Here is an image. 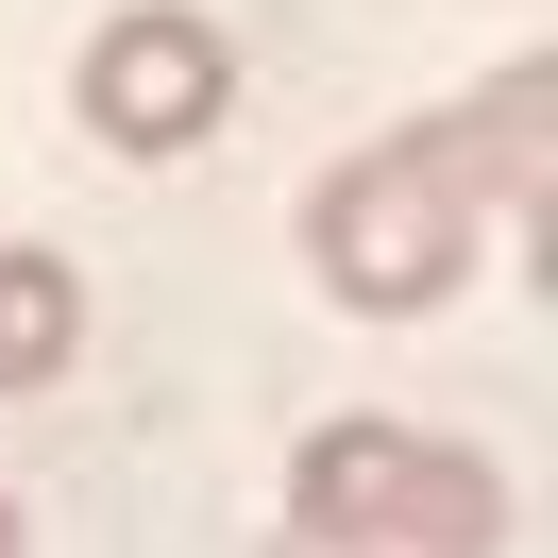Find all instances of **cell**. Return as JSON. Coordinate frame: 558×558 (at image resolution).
Instances as JSON below:
<instances>
[{
	"mask_svg": "<svg viewBox=\"0 0 558 558\" xmlns=\"http://www.w3.org/2000/svg\"><path fill=\"white\" fill-rule=\"evenodd\" d=\"M69 102H85V136L102 153H204L220 136V102H238V51H220V17H186V0H119L102 35H85V69H69Z\"/></svg>",
	"mask_w": 558,
	"mask_h": 558,
	"instance_id": "obj_3",
	"label": "cell"
},
{
	"mask_svg": "<svg viewBox=\"0 0 558 558\" xmlns=\"http://www.w3.org/2000/svg\"><path fill=\"white\" fill-rule=\"evenodd\" d=\"M0 558H35V524H17V490H0Z\"/></svg>",
	"mask_w": 558,
	"mask_h": 558,
	"instance_id": "obj_6",
	"label": "cell"
},
{
	"mask_svg": "<svg viewBox=\"0 0 558 558\" xmlns=\"http://www.w3.org/2000/svg\"><path fill=\"white\" fill-rule=\"evenodd\" d=\"M288 542H322V558H508V474L474 440H423L389 407H339L288 457Z\"/></svg>",
	"mask_w": 558,
	"mask_h": 558,
	"instance_id": "obj_2",
	"label": "cell"
},
{
	"mask_svg": "<svg viewBox=\"0 0 558 558\" xmlns=\"http://www.w3.org/2000/svg\"><path fill=\"white\" fill-rule=\"evenodd\" d=\"M440 136L474 153V186H490V220H508V238L558 204V69H542V51H524V69H490L474 102L440 119Z\"/></svg>",
	"mask_w": 558,
	"mask_h": 558,
	"instance_id": "obj_4",
	"label": "cell"
},
{
	"mask_svg": "<svg viewBox=\"0 0 558 558\" xmlns=\"http://www.w3.org/2000/svg\"><path fill=\"white\" fill-rule=\"evenodd\" d=\"M69 355H85V271H69V254H35V238H0V407L51 389Z\"/></svg>",
	"mask_w": 558,
	"mask_h": 558,
	"instance_id": "obj_5",
	"label": "cell"
},
{
	"mask_svg": "<svg viewBox=\"0 0 558 558\" xmlns=\"http://www.w3.org/2000/svg\"><path fill=\"white\" fill-rule=\"evenodd\" d=\"M490 238H508V220H490L474 153H457L440 119L339 153V170H322V204H305V271H322V305H339V322H440L457 288H474Z\"/></svg>",
	"mask_w": 558,
	"mask_h": 558,
	"instance_id": "obj_1",
	"label": "cell"
}]
</instances>
